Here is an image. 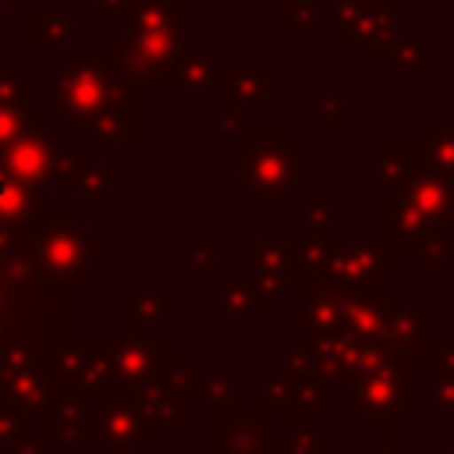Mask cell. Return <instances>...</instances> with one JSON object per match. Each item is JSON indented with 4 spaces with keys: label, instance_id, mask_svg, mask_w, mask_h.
I'll use <instances>...</instances> for the list:
<instances>
[{
    "label": "cell",
    "instance_id": "1",
    "mask_svg": "<svg viewBox=\"0 0 454 454\" xmlns=\"http://www.w3.org/2000/svg\"><path fill=\"white\" fill-rule=\"evenodd\" d=\"M301 184V153L284 128H252L238 138V177L234 188L259 209L284 206Z\"/></svg>",
    "mask_w": 454,
    "mask_h": 454
},
{
    "label": "cell",
    "instance_id": "2",
    "mask_svg": "<svg viewBox=\"0 0 454 454\" xmlns=\"http://www.w3.org/2000/svg\"><path fill=\"white\" fill-rule=\"evenodd\" d=\"M202 454H277L273 415L255 401L202 404Z\"/></svg>",
    "mask_w": 454,
    "mask_h": 454
},
{
    "label": "cell",
    "instance_id": "3",
    "mask_svg": "<svg viewBox=\"0 0 454 454\" xmlns=\"http://www.w3.org/2000/svg\"><path fill=\"white\" fill-rule=\"evenodd\" d=\"M362 340L351 337V333H323V337H291L284 344L287 351V365L284 369H294V372H305L312 380H319L323 387H337V383H348L355 380V369H358V358H362Z\"/></svg>",
    "mask_w": 454,
    "mask_h": 454
},
{
    "label": "cell",
    "instance_id": "4",
    "mask_svg": "<svg viewBox=\"0 0 454 454\" xmlns=\"http://www.w3.org/2000/svg\"><path fill=\"white\" fill-rule=\"evenodd\" d=\"M252 401L262 404L280 422H312L316 426L319 419H326L333 411L330 387H323L319 380H312L305 372H294V369L273 372L266 383L255 387Z\"/></svg>",
    "mask_w": 454,
    "mask_h": 454
},
{
    "label": "cell",
    "instance_id": "5",
    "mask_svg": "<svg viewBox=\"0 0 454 454\" xmlns=\"http://www.w3.org/2000/svg\"><path fill=\"white\" fill-rule=\"evenodd\" d=\"M408 387L411 383H401L390 376H358V380H351L348 415H355L365 426V433H372V436H394L397 422L415 415Z\"/></svg>",
    "mask_w": 454,
    "mask_h": 454
},
{
    "label": "cell",
    "instance_id": "6",
    "mask_svg": "<svg viewBox=\"0 0 454 454\" xmlns=\"http://www.w3.org/2000/svg\"><path fill=\"white\" fill-rule=\"evenodd\" d=\"M394 255L383 248V241H362L344 238L330 241V262H326V284L337 291H376L380 280L394 270Z\"/></svg>",
    "mask_w": 454,
    "mask_h": 454
},
{
    "label": "cell",
    "instance_id": "7",
    "mask_svg": "<svg viewBox=\"0 0 454 454\" xmlns=\"http://www.w3.org/2000/svg\"><path fill=\"white\" fill-rule=\"evenodd\" d=\"M401 301L394 291H340V326L362 344H390Z\"/></svg>",
    "mask_w": 454,
    "mask_h": 454
},
{
    "label": "cell",
    "instance_id": "8",
    "mask_svg": "<svg viewBox=\"0 0 454 454\" xmlns=\"http://www.w3.org/2000/svg\"><path fill=\"white\" fill-rule=\"evenodd\" d=\"M110 358H114V372H117L121 390L135 394L160 369L181 362L184 355L174 351L170 340H163V337H121L110 344Z\"/></svg>",
    "mask_w": 454,
    "mask_h": 454
},
{
    "label": "cell",
    "instance_id": "9",
    "mask_svg": "<svg viewBox=\"0 0 454 454\" xmlns=\"http://www.w3.org/2000/svg\"><path fill=\"white\" fill-rule=\"evenodd\" d=\"M92 440L106 447V454H124V447H153L135 394H117L99 401V411L92 419Z\"/></svg>",
    "mask_w": 454,
    "mask_h": 454
},
{
    "label": "cell",
    "instance_id": "10",
    "mask_svg": "<svg viewBox=\"0 0 454 454\" xmlns=\"http://www.w3.org/2000/svg\"><path fill=\"white\" fill-rule=\"evenodd\" d=\"M252 280L262 291V298L273 305L277 298H284L291 287L301 284V262H298V241H284V238H262L252 248Z\"/></svg>",
    "mask_w": 454,
    "mask_h": 454
},
{
    "label": "cell",
    "instance_id": "11",
    "mask_svg": "<svg viewBox=\"0 0 454 454\" xmlns=\"http://www.w3.org/2000/svg\"><path fill=\"white\" fill-rule=\"evenodd\" d=\"M380 220H383V248L397 259V255H411L429 234H436L440 227H433L411 202L404 192H383V206H380Z\"/></svg>",
    "mask_w": 454,
    "mask_h": 454
},
{
    "label": "cell",
    "instance_id": "12",
    "mask_svg": "<svg viewBox=\"0 0 454 454\" xmlns=\"http://www.w3.org/2000/svg\"><path fill=\"white\" fill-rule=\"evenodd\" d=\"M390 192H404L408 202H411L433 227H440V231L454 227V181H450V177H443V174H436V170L415 163L411 174L404 177V184H401V188H390Z\"/></svg>",
    "mask_w": 454,
    "mask_h": 454
},
{
    "label": "cell",
    "instance_id": "13",
    "mask_svg": "<svg viewBox=\"0 0 454 454\" xmlns=\"http://www.w3.org/2000/svg\"><path fill=\"white\" fill-rule=\"evenodd\" d=\"M220 106L223 110H248L262 114L270 106V64H238L223 60L220 67Z\"/></svg>",
    "mask_w": 454,
    "mask_h": 454
},
{
    "label": "cell",
    "instance_id": "14",
    "mask_svg": "<svg viewBox=\"0 0 454 454\" xmlns=\"http://www.w3.org/2000/svg\"><path fill=\"white\" fill-rule=\"evenodd\" d=\"M220 67H223V60H220L216 46H195V50L184 46L163 92H188V96L220 92Z\"/></svg>",
    "mask_w": 454,
    "mask_h": 454
},
{
    "label": "cell",
    "instance_id": "15",
    "mask_svg": "<svg viewBox=\"0 0 454 454\" xmlns=\"http://www.w3.org/2000/svg\"><path fill=\"white\" fill-rule=\"evenodd\" d=\"M401 32H397V4L394 0H369L365 21L355 35V46H362L369 64L380 60H394V46H397Z\"/></svg>",
    "mask_w": 454,
    "mask_h": 454
},
{
    "label": "cell",
    "instance_id": "16",
    "mask_svg": "<svg viewBox=\"0 0 454 454\" xmlns=\"http://www.w3.org/2000/svg\"><path fill=\"white\" fill-rule=\"evenodd\" d=\"M220 312L234 323H266L270 319V301L255 287L252 273H220Z\"/></svg>",
    "mask_w": 454,
    "mask_h": 454
},
{
    "label": "cell",
    "instance_id": "17",
    "mask_svg": "<svg viewBox=\"0 0 454 454\" xmlns=\"http://www.w3.org/2000/svg\"><path fill=\"white\" fill-rule=\"evenodd\" d=\"M174 294L167 287L160 291H124V323H128V337H153V326L163 323V316L170 312Z\"/></svg>",
    "mask_w": 454,
    "mask_h": 454
},
{
    "label": "cell",
    "instance_id": "18",
    "mask_svg": "<svg viewBox=\"0 0 454 454\" xmlns=\"http://www.w3.org/2000/svg\"><path fill=\"white\" fill-rule=\"evenodd\" d=\"M411 153H415V163L454 181V128H426V124L415 128Z\"/></svg>",
    "mask_w": 454,
    "mask_h": 454
},
{
    "label": "cell",
    "instance_id": "19",
    "mask_svg": "<svg viewBox=\"0 0 454 454\" xmlns=\"http://www.w3.org/2000/svg\"><path fill=\"white\" fill-rule=\"evenodd\" d=\"M411 167H415L411 142L408 145L390 142V145H383V153L376 160H365V177H380L383 181V192H390V188H401L404 184V177L411 174Z\"/></svg>",
    "mask_w": 454,
    "mask_h": 454
},
{
    "label": "cell",
    "instance_id": "20",
    "mask_svg": "<svg viewBox=\"0 0 454 454\" xmlns=\"http://www.w3.org/2000/svg\"><path fill=\"white\" fill-rule=\"evenodd\" d=\"M333 436L312 422H284L277 429V454H326Z\"/></svg>",
    "mask_w": 454,
    "mask_h": 454
},
{
    "label": "cell",
    "instance_id": "21",
    "mask_svg": "<svg viewBox=\"0 0 454 454\" xmlns=\"http://www.w3.org/2000/svg\"><path fill=\"white\" fill-rule=\"evenodd\" d=\"M415 369H429V380H454V340L450 337H419L411 344Z\"/></svg>",
    "mask_w": 454,
    "mask_h": 454
},
{
    "label": "cell",
    "instance_id": "22",
    "mask_svg": "<svg viewBox=\"0 0 454 454\" xmlns=\"http://www.w3.org/2000/svg\"><path fill=\"white\" fill-rule=\"evenodd\" d=\"M333 227V195L330 192H305L301 195V238L330 241Z\"/></svg>",
    "mask_w": 454,
    "mask_h": 454
},
{
    "label": "cell",
    "instance_id": "23",
    "mask_svg": "<svg viewBox=\"0 0 454 454\" xmlns=\"http://www.w3.org/2000/svg\"><path fill=\"white\" fill-rule=\"evenodd\" d=\"M429 32H401L397 46H394V64L401 78H429Z\"/></svg>",
    "mask_w": 454,
    "mask_h": 454
},
{
    "label": "cell",
    "instance_id": "24",
    "mask_svg": "<svg viewBox=\"0 0 454 454\" xmlns=\"http://www.w3.org/2000/svg\"><path fill=\"white\" fill-rule=\"evenodd\" d=\"M450 255H454V238H450L447 231H436V234H429V238L411 252V266H415L419 273H440V270H447Z\"/></svg>",
    "mask_w": 454,
    "mask_h": 454
},
{
    "label": "cell",
    "instance_id": "25",
    "mask_svg": "<svg viewBox=\"0 0 454 454\" xmlns=\"http://www.w3.org/2000/svg\"><path fill=\"white\" fill-rule=\"evenodd\" d=\"M369 0H337L333 4V46H351L362 21H365Z\"/></svg>",
    "mask_w": 454,
    "mask_h": 454
},
{
    "label": "cell",
    "instance_id": "26",
    "mask_svg": "<svg viewBox=\"0 0 454 454\" xmlns=\"http://www.w3.org/2000/svg\"><path fill=\"white\" fill-rule=\"evenodd\" d=\"M234 390H238V376L234 372H199L195 369V401L227 404V401H238Z\"/></svg>",
    "mask_w": 454,
    "mask_h": 454
},
{
    "label": "cell",
    "instance_id": "27",
    "mask_svg": "<svg viewBox=\"0 0 454 454\" xmlns=\"http://www.w3.org/2000/svg\"><path fill=\"white\" fill-rule=\"evenodd\" d=\"M316 124L319 128H348L351 124V99L340 92L316 96Z\"/></svg>",
    "mask_w": 454,
    "mask_h": 454
},
{
    "label": "cell",
    "instance_id": "28",
    "mask_svg": "<svg viewBox=\"0 0 454 454\" xmlns=\"http://www.w3.org/2000/svg\"><path fill=\"white\" fill-rule=\"evenodd\" d=\"M316 21H319L316 0H287L284 4V25L291 32H309V28H316Z\"/></svg>",
    "mask_w": 454,
    "mask_h": 454
},
{
    "label": "cell",
    "instance_id": "29",
    "mask_svg": "<svg viewBox=\"0 0 454 454\" xmlns=\"http://www.w3.org/2000/svg\"><path fill=\"white\" fill-rule=\"evenodd\" d=\"M429 415L454 419V380H429Z\"/></svg>",
    "mask_w": 454,
    "mask_h": 454
},
{
    "label": "cell",
    "instance_id": "30",
    "mask_svg": "<svg viewBox=\"0 0 454 454\" xmlns=\"http://www.w3.org/2000/svg\"><path fill=\"white\" fill-rule=\"evenodd\" d=\"M216 255H220V241L209 238L202 245L188 248V273H213L216 270Z\"/></svg>",
    "mask_w": 454,
    "mask_h": 454
},
{
    "label": "cell",
    "instance_id": "31",
    "mask_svg": "<svg viewBox=\"0 0 454 454\" xmlns=\"http://www.w3.org/2000/svg\"><path fill=\"white\" fill-rule=\"evenodd\" d=\"M255 124H252V114L248 110H223L220 114V124H216V131L223 135V138H245L248 131H252Z\"/></svg>",
    "mask_w": 454,
    "mask_h": 454
},
{
    "label": "cell",
    "instance_id": "32",
    "mask_svg": "<svg viewBox=\"0 0 454 454\" xmlns=\"http://www.w3.org/2000/svg\"><path fill=\"white\" fill-rule=\"evenodd\" d=\"M372 454H415L411 447H401L394 436H380V443L372 447Z\"/></svg>",
    "mask_w": 454,
    "mask_h": 454
},
{
    "label": "cell",
    "instance_id": "33",
    "mask_svg": "<svg viewBox=\"0 0 454 454\" xmlns=\"http://www.w3.org/2000/svg\"><path fill=\"white\" fill-rule=\"evenodd\" d=\"M14 202H18V192H14L11 177L0 174V209H14Z\"/></svg>",
    "mask_w": 454,
    "mask_h": 454
},
{
    "label": "cell",
    "instance_id": "34",
    "mask_svg": "<svg viewBox=\"0 0 454 454\" xmlns=\"http://www.w3.org/2000/svg\"><path fill=\"white\" fill-rule=\"evenodd\" d=\"M443 454H454V433L443 436Z\"/></svg>",
    "mask_w": 454,
    "mask_h": 454
}]
</instances>
